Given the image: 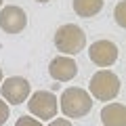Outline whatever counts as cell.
Masks as SVG:
<instances>
[{"label": "cell", "instance_id": "cell-1", "mask_svg": "<svg viewBox=\"0 0 126 126\" xmlns=\"http://www.w3.org/2000/svg\"><path fill=\"white\" fill-rule=\"evenodd\" d=\"M61 111L65 118H84L93 109V97L80 86H69L61 93Z\"/></svg>", "mask_w": 126, "mask_h": 126}, {"label": "cell", "instance_id": "cell-2", "mask_svg": "<svg viewBox=\"0 0 126 126\" xmlns=\"http://www.w3.org/2000/svg\"><path fill=\"white\" fill-rule=\"evenodd\" d=\"M55 46L61 53H65V57L69 55H78L86 46V34L80 25L76 23H65L55 32Z\"/></svg>", "mask_w": 126, "mask_h": 126}, {"label": "cell", "instance_id": "cell-3", "mask_svg": "<svg viewBox=\"0 0 126 126\" xmlns=\"http://www.w3.org/2000/svg\"><path fill=\"white\" fill-rule=\"evenodd\" d=\"M88 90V94H93L97 101H111L120 93V78L109 69H99L90 78Z\"/></svg>", "mask_w": 126, "mask_h": 126}, {"label": "cell", "instance_id": "cell-4", "mask_svg": "<svg viewBox=\"0 0 126 126\" xmlns=\"http://www.w3.org/2000/svg\"><path fill=\"white\" fill-rule=\"evenodd\" d=\"M27 109H30L32 116H36V120H53L57 116V97H55L50 90H36L34 94H30L27 99Z\"/></svg>", "mask_w": 126, "mask_h": 126}, {"label": "cell", "instance_id": "cell-5", "mask_svg": "<svg viewBox=\"0 0 126 126\" xmlns=\"http://www.w3.org/2000/svg\"><path fill=\"white\" fill-rule=\"evenodd\" d=\"M0 93H2V101H9L11 105H21L30 99L32 94V84L27 78L21 76H11L2 80L0 84Z\"/></svg>", "mask_w": 126, "mask_h": 126}, {"label": "cell", "instance_id": "cell-6", "mask_svg": "<svg viewBox=\"0 0 126 126\" xmlns=\"http://www.w3.org/2000/svg\"><path fill=\"white\" fill-rule=\"evenodd\" d=\"M88 57L97 67H109L118 61V46L111 40H97L90 44Z\"/></svg>", "mask_w": 126, "mask_h": 126}, {"label": "cell", "instance_id": "cell-7", "mask_svg": "<svg viewBox=\"0 0 126 126\" xmlns=\"http://www.w3.org/2000/svg\"><path fill=\"white\" fill-rule=\"evenodd\" d=\"M25 25H27V15L21 6L9 4L0 11V27H2V32L19 34V32L25 30Z\"/></svg>", "mask_w": 126, "mask_h": 126}, {"label": "cell", "instance_id": "cell-8", "mask_svg": "<svg viewBox=\"0 0 126 126\" xmlns=\"http://www.w3.org/2000/svg\"><path fill=\"white\" fill-rule=\"evenodd\" d=\"M48 74L57 82H69V80L76 78L78 65L72 57H55L48 65Z\"/></svg>", "mask_w": 126, "mask_h": 126}, {"label": "cell", "instance_id": "cell-9", "mask_svg": "<svg viewBox=\"0 0 126 126\" xmlns=\"http://www.w3.org/2000/svg\"><path fill=\"white\" fill-rule=\"evenodd\" d=\"M103 126H126V107L122 103H109L101 109Z\"/></svg>", "mask_w": 126, "mask_h": 126}, {"label": "cell", "instance_id": "cell-10", "mask_svg": "<svg viewBox=\"0 0 126 126\" xmlns=\"http://www.w3.org/2000/svg\"><path fill=\"white\" fill-rule=\"evenodd\" d=\"M74 11L78 17L90 19L103 11V0H74Z\"/></svg>", "mask_w": 126, "mask_h": 126}, {"label": "cell", "instance_id": "cell-11", "mask_svg": "<svg viewBox=\"0 0 126 126\" xmlns=\"http://www.w3.org/2000/svg\"><path fill=\"white\" fill-rule=\"evenodd\" d=\"M113 17H116V23L120 27H126V2H118V4H116Z\"/></svg>", "mask_w": 126, "mask_h": 126}, {"label": "cell", "instance_id": "cell-12", "mask_svg": "<svg viewBox=\"0 0 126 126\" xmlns=\"http://www.w3.org/2000/svg\"><path fill=\"white\" fill-rule=\"evenodd\" d=\"M15 126H42V122L36 120V118H30V116H21L15 122Z\"/></svg>", "mask_w": 126, "mask_h": 126}, {"label": "cell", "instance_id": "cell-13", "mask_svg": "<svg viewBox=\"0 0 126 126\" xmlns=\"http://www.w3.org/2000/svg\"><path fill=\"white\" fill-rule=\"evenodd\" d=\"M9 113H11V111H9V103L0 99V126L9 120Z\"/></svg>", "mask_w": 126, "mask_h": 126}, {"label": "cell", "instance_id": "cell-14", "mask_svg": "<svg viewBox=\"0 0 126 126\" xmlns=\"http://www.w3.org/2000/svg\"><path fill=\"white\" fill-rule=\"evenodd\" d=\"M48 126H72V122L67 118H55V120H50Z\"/></svg>", "mask_w": 126, "mask_h": 126}, {"label": "cell", "instance_id": "cell-15", "mask_svg": "<svg viewBox=\"0 0 126 126\" xmlns=\"http://www.w3.org/2000/svg\"><path fill=\"white\" fill-rule=\"evenodd\" d=\"M2 78H4V76H2V67H0V84H2Z\"/></svg>", "mask_w": 126, "mask_h": 126}, {"label": "cell", "instance_id": "cell-16", "mask_svg": "<svg viewBox=\"0 0 126 126\" xmlns=\"http://www.w3.org/2000/svg\"><path fill=\"white\" fill-rule=\"evenodd\" d=\"M36 2H48V0H36Z\"/></svg>", "mask_w": 126, "mask_h": 126}, {"label": "cell", "instance_id": "cell-17", "mask_svg": "<svg viewBox=\"0 0 126 126\" xmlns=\"http://www.w3.org/2000/svg\"><path fill=\"white\" fill-rule=\"evenodd\" d=\"M0 6H2V0H0Z\"/></svg>", "mask_w": 126, "mask_h": 126}]
</instances>
